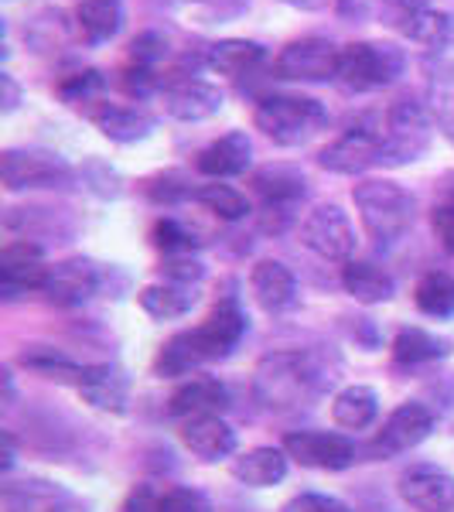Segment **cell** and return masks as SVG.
Returning <instances> with one entry per match:
<instances>
[{
    "label": "cell",
    "mask_w": 454,
    "mask_h": 512,
    "mask_svg": "<svg viewBox=\"0 0 454 512\" xmlns=\"http://www.w3.org/2000/svg\"><path fill=\"white\" fill-rule=\"evenodd\" d=\"M284 451L297 465L318 472H342L356 461V444L335 431H294L284 437Z\"/></svg>",
    "instance_id": "obj_10"
},
{
    "label": "cell",
    "mask_w": 454,
    "mask_h": 512,
    "mask_svg": "<svg viewBox=\"0 0 454 512\" xmlns=\"http://www.w3.org/2000/svg\"><path fill=\"white\" fill-rule=\"evenodd\" d=\"M89 120L96 123V130L113 144H137V140L151 137L158 120L154 113H147L144 106L137 103H96L89 110Z\"/></svg>",
    "instance_id": "obj_16"
},
{
    "label": "cell",
    "mask_w": 454,
    "mask_h": 512,
    "mask_svg": "<svg viewBox=\"0 0 454 512\" xmlns=\"http://www.w3.org/2000/svg\"><path fill=\"white\" fill-rule=\"evenodd\" d=\"M407 69V55L403 48L390 41H356V45L342 48V65H338V79L356 93H373V89L390 86Z\"/></svg>",
    "instance_id": "obj_5"
},
{
    "label": "cell",
    "mask_w": 454,
    "mask_h": 512,
    "mask_svg": "<svg viewBox=\"0 0 454 512\" xmlns=\"http://www.w3.org/2000/svg\"><path fill=\"white\" fill-rule=\"evenodd\" d=\"M338 65H342V48L311 35L284 45V52L277 55V76L291 82H328L338 79Z\"/></svg>",
    "instance_id": "obj_8"
},
{
    "label": "cell",
    "mask_w": 454,
    "mask_h": 512,
    "mask_svg": "<svg viewBox=\"0 0 454 512\" xmlns=\"http://www.w3.org/2000/svg\"><path fill=\"white\" fill-rule=\"evenodd\" d=\"M431 147V110L417 99H396L386 110V134L379 164L403 168V164L420 161V154Z\"/></svg>",
    "instance_id": "obj_4"
},
{
    "label": "cell",
    "mask_w": 454,
    "mask_h": 512,
    "mask_svg": "<svg viewBox=\"0 0 454 512\" xmlns=\"http://www.w3.org/2000/svg\"><path fill=\"white\" fill-rule=\"evenodd\" d=\"M434 431V414L424 407V403H400L390 417H386L383 431L376 434L373 451L376 454H403V451H414L417 444H424L427 437Z\"/></svg>",
    "instance_id": "obj_14"
},
{
    "label": "cell",
    "mask_w": 454,
    "mask_h": 512,
    "mask_svg": "<svg viewBox=\"0 0 454 512\" xmlns=\"http://www.w3.org/2000/svg\"><path fill=\"white\" fill-rule=\"evenodd\" d=\"M0 376H4V403L11 407V403H14V379H11V373H7V369Z\"/></svg>",
    "instance_id": "obj_54"
},
{
    "label": "cell",
    "mask_w": 454,
    "mask_h": 512,
    "mask_svg": "<svg viewBox=\"0 0 454 512\" xmlns=\"http://www.w3.org/2000/svg\"><path fill=\"white\" fill-rule=\"evenodd\" d=\"M24 38H31V45L38 48V52H45V48H59L65 38H69V21H65V14L59 7H52V11H41L35 21L24 28Z\"/></svg>",
    "instance_id": "obj_38"
},
{
    "label": "cell",
    "mask_w": 454,
    "mask_h": 512,
    "mask_svg": "<svg viewBox=\"0 0 454 512\" xmlns=\"http://www.w3.org/2000/svg\"><path fill=\"white\" fill-rule=\"evenodd\" d=\"M14 454H18L14 451V437L4 431V472H11L14 468Z\"/></svg>",
    "instance_id": "obj_53"
},
{
    "label": "cell",
    "mask_w": 454,
    "mask_h": 512,
    "mask_svg": "<svg viewBox=\"0 0 454 512\" xmlns=\"http://www.w3.org/2000/svg\"><path fill=\"white\" fill-rule=\"evenodd\" d=\"M390 4L400 11V18H407V14H417V11H424L427 7V0H390Z\"/></svg>",
    "instance_id": "obj_51"
},
{
    "label": "cell",
    "mask_w": 454,
    "mask_h": 512,
    "mask_svg": "<svg viewBox=\"0 0 454 512\" xmlns=\"http://www.w3.org/2000/svg\"><path fill=\"white\" fill-rule=\"evenodd\" d=\"M103 89H106V82L96 69H82V72H72L69 79H62L55 93H59L65 106H86V113H89L93 103H103Z\"/></svg>",
    "instance_id": "obj_37"
},
{
    "label": "cell",
    "mask_w": 454,
    "mask_h": 512,
    "mask_svg": "<svg viewBox=\"0 0 454 512\" xmlns=\"http://www.w3.org/2000/svg\"><path fill=\"white\" fill-rule=\"evenodd\" d=\"M287 465H291V454L284 448H250L239 458H233V478L250 489H270V485L284 482Z\"/></svg>",
    "instance_id": "obj_24"
},
{
    "label": "cell",
    "mask_w": 454,
    "mask_h": 512,
    "mask_svg": "<svg viewBox=\"0 0 454 512\" xmlns=\"http://www.w3.org/2000/svg\"><path fill=\"white\" fill-rule=\"evenodd\" d=\"M45 253L35 239H14L0 250V291L4 297H18L24 291H45L48 280Z\"/></svg>",
    "instance_id": "obj_11"
},
{
    "label": "cell",
    "mask_w": 454,
    "mask_h": 512,
    "mask_svg": "<svg viewBox=\"0 0 454 512\" xmlns=\"http://www.w3.org/2000/svg\"><path fill=\"white\" fill-rule=\"evenodd\" d=\"M253 192L263 198V205L294 209L308 195V181L294 164H263L260 171H253Z\"/></svg>",
    "instance_id": "obj_23"
},
{
    "label": "cell",
    "mask_w": 454,
    "mask_h": 512,
    "mask_svg": "<svg viewBox=\"0 0 454 512\" xmlns=\"http://www.w3.org/2000/svg\"><path fill=\"white\" fill-rule=\"evenodd\" d=\"M96 287H99V270L89 260L76 256V260H62L48 270L45 291L41 294L52 304H59V308H76V304L89 301L96 294Z\"/></svg>",
    "instance_id": "obj_17"
},
{
    "label": "cell",
    "mask_w": 454,
    "mask_h": 512,
    "mask_svg": "<svg viewBox=\"0 0 454 512\" xmlns=\"http://www.w3.org/2000/svg\"><path fill=\"white\" fill-rule=\"evenodd\" d=\"M137 301L154 321H175V318H185L188 311L195 308L198 294H195V287H188V284H171V280H164V284H147L144 291L137 294Z\"/></svg>",
    "instance_id": "obj_29"
},
{
    "label": "cell",
    "mask_w": 454,
    "mask_h": 512,
    "mask_svg": "<svg viewBox=\"0 0 454 512\" xmlns=\"http://www.w3.org/2000/svg\"><path fill=\"white\" fill-rule=\"evenodd\" d=\"M151 239H154V246L164 250L168 256L192 250V236H188V229L181 226V222H175V219H158V222H154Z\"/></svg>",
    "instance_id": "obj_41"
},
{
    "label": "cell",
    "mask_w": 454,
    "mask_h": 512,
    "mask_svg": "<svg viewBox=\"0 0 454 512\" xmlns=\"http://www.w3.org/2000/svg\"><path fill=\"white\" fill-rule=\"evenodd\" d=\"M253 123H257V130H263L274 144L301 147V144H308L318 130H325L328 110L311 96L274 93V96H263L257 103Z\"/></svg>",
    "instance_id": "obj_3"
},
{
    "label": "cell",
    "mask_w": 454,
    "mask_h": 512,
    "mask_svg": "<svg viewBox=\"0 0 454 512\" xmlns=\"http://www.w3.org/2000/svg\"><path fill=\"white\" fill-rule=\"evenodd\" d=\"M123 512H161V495L151 492L147 485H140L127 495V502H123Z\"/></svg>",
    "instance_id": "obj_49"
},
{
    "label": "cell",
    "mask_w": 454,
    "mask_h": 512,
    "mask_svg": "<svg viewBox=\"0 0 454 512\" xmlns=\"http://www.w3.org/2000/svg\"><path fill=\"white\" fill-rule=\"evenodd\" d=\"M321 373L315 355L308 352H270L257 362L253 373V393L267 410H294L304 407L318 393Z\"/></svg>",
    "instance_id": "obj_1"
},
{
    "label": "cell",
    "mask_w": 454,
    "mask_h": 512,
    "mask_svg": "<svg viewBox=\"0 0 454 512\" xmlns=\"http://www.w3.org/2000/svg\"><path fill=\"white\" fill-rule=\"evenodd\" d=\"M400 499L417 512H454V475L437 465H410L396 482Z\"/></svg>",
    "instance_id": "obj_13"
},
{
    "label": "cell",
    "mask_w": 454,
    "mask_h": 512,
    "mask_svg": "<svg viewBox=\"0 0 454 512\" xmlns=\"http://www.w3.org/2000/svg\"><path fill=\"white\" fill-rule=\"evenodd\" d=\"M164 277L171 280V284H198V280H202V274H205V267L198 260H192V256L188 253H175V256H168V260H164Z\"/></svg>",
    "instance_id": "obj_43"
},
{
    "label": "cell",
    "mask_w": 454,
    "mask_h": 512,
    "mask_svg": "<svg viewBox=\"0 0 454 512\" xmlns=\"http://www.w3.org/2000/svg\"><path fill=\"white\" fill-rule=\"evenodd\" d=\"M246 325H250V321H246L243 308H239L236 301H222L219 308L192 332V342L205 362L222 359V355H229L239 342H243Z\"/></svg>",
    "instance_id": "obj_15"
},
{
    "label": "cell",
    "mask_w": 454,
    "mask_h": 512,
    "mask_svg": "<svg viewBox=\"0 0 454 512\" xmlns=\"http://www.w3.org/2000/svg\"><path fill=\"white\" fill-rule=\"evenodd\" d=\"M431 226H434V236L441 239L444 250L454 253V202L437 205V209L431 212Z\"/></svg>",
    "instance_id": "obj_47"
},
{
    "label": "cell",
    "mask_w": 454,
    "mask_h": 512,
    "mask_svg": "<svg viewBox=\"0 0 454 512\" xmlns=\"http://www.w3.org/2000/svg\"><path fill=\"white\" fill-rule=\"evenodd\" d=\"M195 202L205 205V209L212 212V216L226 219V222H239L246 219V212H250V202H246L243 192H236L233 185H222V181H209V185L195 188Z\"/></svg>",
    "instance_id": "obj_35"
},
{
    "label": "cell",
    "mask_w": 454,
    "mask_h": 512,
    "mask_svg": "<svg viewBox=\"0 0 454 512\" xmlns=\"http://www.w3.org/2000/svg\"><path fill=\"white\" fill-rule=\"evenodd\" d=\"M229 407V390L226 383L212 376H195L188 383H181L168 400V414L171 417H205V414H222Z\"/></svg>",
    "instance_id": "obj_21"
},
{
    "label": "cell",
    "mask_w": 454,
    "mask_h": 512,
    "mask_svg": "<svg viewBox=\"0 0 454 512\" xmlns=\"http://www.w3.org/2000/svg\"><path fill=\"white\" fill-rule=\"evenodd\" d=\"M379 417V396L373 386H345L332 400V420L342 431H366Z\"/></svg>",
    "instance_id": "obj_28"
},
{
    "label": "cell",
    "mask_w": 454,
    "mask_h": 512,
    "mask_svg": "<svg viewBox=\"0 0 454 512\" xmlns=\"http://www.w3.org/2000/svg\"><path fill=\"white\" fill-rule=\"evenodd\" d=\"M178 437H181V444L192 454H198L202 461H219L236 451V431L219 414L188 417L185 424H181Z\"/></svg>",
    "instance_id": "obj_20"
},
{
    "label": "cell",
    "mask_w": 454,
    "mask_h": 512,
    "mask_svg": "<svg viewBox=\"0 0 454 512\" xmlns=\"http://www.w3.org/2000/svg\"><path fill=\"white\" fill-rule=\"evenodd\" d=\"M280 512H352L345 506L342 499H335V495H321V492H301L294 495L291 502H287Z\"/></svg>",
    "instance_id": "obj_44"
},
{
    "label": "cell",
    "mask_w": 454,
    "mask_h": 512,
    "mask_svg": "<svg viewBox=\"0 0 454 512\" xmlns=\"http://www.w3.org/2000/svg\"><path fill=\"white\" fill-rule=\"evenodd\" d=\"M168 59V38H161L158 31H144L130 41V52H127V62L137 65V69H151L158 72V65Z\"/></svg>",
    "instance_id": "obj_40"
},
{
    "label": "cell",
    "mask_w": 454,
    "mask_h": 512,
    "mask_svg": "<svg viewBox=\"0 0 454 512\" xmlns=\"http://www.w3.org/2000/svg\"><path fill=\"white\" fill-rule=\"evenodd\" d=\"M301 243L321 260L349 263L352 253H356V229L338 205H318L301 222Z\"/></svg>",
    "instance_id": "obj_7"
},
{
    "label": "cell",
    "mask_w": 454,
    "mask_h": 512,
    "mask_svg": "<svg viewBox=\"0 0 454 512\" xmlns=\"http://www.w3.org/2000/svg\"><path fill=\"white\" fill-rule=\"evenodd\" d=\"M147 195H151L154 202H161V205H171V202H178V198H188L195 192L185 185V181H181V175H161V178H154L151 185H147Z\"/></svg>",
    "instance_id": "obj_46"
},
{
    "label": "cell",
    "mask_w": 454,
    "mask_h": 512,
    "mask_svg": "<svg viewBox=\"0 0 454 512\" xmlns=\"http://www.w3.org/2000/svg\"><path fill=\"white\" fill-rule=\"evenodd\" d=\"M192 4L205 7V11H212V14H219V18H233V14L243 11L246 0H192Z\"/></svg>",
    "instance_id": "obj_50"
},
{
    "label": "cell",
    "mask_w": 454,
    "mask_h": 512,
    "mask_svg": "<svg viewBox=\"0 0 454 512\" xmlns=\"http://www.w3.org/2000/svg\"><path fill=\"white\" fill-rule=\"evenodd\" d=\"M4 502L11 512H86V506H79L62 485H52V482L7 485Z\"/></svg>",
    "instance_id": "obj_25"
},
{
    "label": "cell",
    "mask_w": 454,
    "mask_h": 512,
    "mask_svg": "<svg viewBox=\"0 0 454 512\" xmlns=\"http://www.w3.org/2000/svg\"><path fill=\"white\" fill-rule=\"evenodd\" d=\"M451 355V342L441 335H431L424 328H403L400 335L393 338V359L400 366H420V362H434Z\"/></svg>",
    "instance_id": "obj_31"
},
{
    "label": "cell",
    "mask_w": 454,
    "mask_h": 512,
    "mask_svg": "<svg viewBox=\"0 0 454 512\" xmlns=\"http://www.w3.org/2000/svg\"><path fill=\"white\" fill-rule=\"evenodd\" d=\"M390 4V0H335V14L342 21H352V24H366L379 18V11Z\"/></svg>",
    "instance_id": "obj_45"
},
{
    "label": "cell",
    "mask_w": 454,
    "mask_h": 512,
    "mask_svg": "<svg viewBox=\"0 0 454 512\" xmlns=\"http://www.w3.org/2000/svg\"><path fill=\"white\" fill-rule=\"evenodd\" d=\"M76 390L89 407L103 410V414H127L130 403V383L123 369L99 362V366H86L76 383Z\"/></svg>",
    "instance_id": "obj_18"
},
{
    "label": "cell",
    "mask_w": 454,
    "mask_h": 512,
    "mask_svg": "<svg viewBox=\"0 0 454 512\" xmlns=\"http://www.w3.org/2000/svg\"><path fill=\"white\" fill-rule=\"evenodd\" d=\"M400 21H403L400 24L403 35L420 48H431V52L444 48L454 35V18L444 11H434V7H424V11L407 14V18H400Z\"/></svg>",
    "instance_id": "obj_32"
},
{
    "label": "cell",
    "mask_w": 454,
    "mask_h": 512,
    "mask_svg": "<svg viewBox=\"0 0 454 512\" xmlns=\"http://www.w3.org/2000/svg\"><path fill=\"white\" fill-rule=\"evenodd\" d=\"M250 287L257 304L270 315H280L297 304V277L280 260H260L250 274Z\"/></svg>",
    "instance_id": "obj_22"
},
{
    "label": "cell",
    "mask_w": 454,
    "mask_h": 512,
    "mask_svg": "<svg viewBox=\"0 0 454 512\" xmlns=\"http://www.w3.org/2000/svg\"><path fill=\"white\" fill-rule=\"evenodd\" d=\"M24 99V89L18 86V79L11 76V72H0V113H14L21 106Z\"/></svg>",
    "instance_id": "obj_48"
},
{
    "label": "cell",
    "mask_w": 454,
    "mask_h": 512,
    "mask_svg": "<svg viewBox=\"0 0 454 512\" xmlns=\"http://www.w3.org/2000/svg\"><path fill=\"white\" fill-rule=\"evenodd\" d=\"M253 161V144L243 130H229L222 134L219 140H212L202 154H198L195 168L202 171L205 178L212 181H222V178H233V175H243Z\"/></svg>",
    "instance_id": "obj_19"
},
{
    "label": "cell",
    "mask_w": 454,
    "mask_h": 512,
    "mask_svg": "<svg viewBox=\"0 0 454 512\" xmlns=\"http://www.w3.org/2000/svg\"><path fill=\"white\" fill-rule=\"evenodd\" d=\"M342 287L349 297H356L359 304H386L396 294L393 277L383 267L366 260H349L342 267Z\"/></svg>",
    "instance_id": "obj_27"
},
{
    "label": "cell",
    "mask_w": 454,
    "mask_h": 512,
    "mask_svg": "<svg viewBox=\"0 0 454 512\" xmlns=\"http://www.w3.org/2000/svg\"><path fill=\"white\" fill-rule=\"evenodd\" d=\"M161 512H212V502L198 489H168L161 495Z\"/></svg>",
    "instance_id": "obj_42"
},
{
    "label": "cell",
    "mask_w": 454,
    "mask_h": 512,
    "mask_svg": "<svg viewBox=\"0 0 454 512\" xmlns=\"http://www.w3.org/2000/svg\"><path fill=\"white\" fill-rule=\"evenodd\" d=\"M352 202L362 219V229L376 246H393L414 229L417 219V198L403 185L386 178H369L352 188Z\"/></svg>",
    "instance_id": "obj_2"
},
{
    "label": "cell",
    "mask_w": 454,
    "mask_h": 512,
    "mask_svg": "<svg viewBox=\"0 0 454 512\" xmlns=\"http://www.w3.org/2000/svg\"><path fill=\"white\" fill-rule=\"evenodd\" d=\"M161 103L171 120L202 123V120L216 117L222 110V103H226V96H222L219 86H212V82H205V79L178 76L161 89Z\"/></svg>",
    "instance_id": "obj_12"
},
{
    "label": "cell",
    "mask_w": 454,
    "mask_h": 512,
    "mask_svg": "<svg viewBox=\"0 0 454 512\" xmlns=\"http://www.w3.org/2000/svg\"><path fill=\"white\" fill-rule=\"evenodd\" d=\"M431 117L448 137H454V76L441 72L431 79Z\"/></svg>",
    "instance_id": "obj_39"
},
{
    "label": "cell",
    "mask_w": 454,
    "mask_h": 512,
    "mask_svg": "<svg viewBox=\"0 0 454 512\" xmlns=\"http://www.w3.org/2000/svg\"><path fill=\"white\" fill-rule=\"evenodd\" d=\"M76 171L72 164L55 151L41 147H7L0 154V181L7 192H24V188H65L72 185Z\"/></svg>",
    "instance_id": "obj_6"
},
{
    "label": "cell",
    "mask_w": 454,
    "mask_h": 512,
    "mask_svg": "<svg viewBox=\"0 0 454 512\" xmlns=\"http://www.w3.org/2000/svg\"><path fill=\"white\" fill-rule=\"evenodd\" d=\"M284 4L297 7V11H321V7H328V0H284Z\"/></svg>",
    "instance_id": "obj_52"
},
{
    "label": "cell",
    "mask_w": 454,
    "mask_h": 512,
    "mask_svg": "<svg viewBox=\"0 0 454 512\" xmlns=\"http://www.w3.org/2000/svg\"><path fill=\"white\" fill-rule=\"evenodd\" d=\"M21 366L35 369V373L45 379H59V383H72V386L79 383L82 369H86V366H79V362H72L69 355L48 349V345H31V349H24Z\"/></svg>",
    "instance_id": "obj_34"
},
{
    "label": "cell",
    "mask_w": 454,
    "mask_h": 512,
    "mask_svg": "<svg viewBox=\"0 0 454 512\" xmlns=\"http://www.w3.org/2000/svg\"><path fill=\"white\" fill-rule=\"evenodd\" d=\"M260 62H263V45L246 41V38H222L205 48V65L229 79L246 76V72H253Z\"/></svg>",
    "instance_id": "obj_26"
},
{
    "label": "cell",
    "mask_w": 454,
    "mask_h": 512,
    "mask_svg": "<svg viewBox=\"0 0 454 512\" xmlns=\"http://www.w3.org/2000/svg\"><path fill=\"white\" fill-rule=\"evenodd\" d=\"M379 154H383V137L373 134L369 127H352L345 134H338L332 144L321 147L318 164L325 171H332V175L356 178L366 175L369 168H376Z\"/></svg>",
    "instance_id": "obj_9"
},
{
    "label": "cell",
    "mask_w": 454,
    "mask_h": 512,
    "mask_svg": "<svg viewBox=\"0 0 454 512\" xmlns=\"http://www.w3.org/2000/svg\"><path fill=\"white\" fill-rule=\"evenodd\" d=\"M202 355H198L195 349V342H192V332H181L171 338L168 345L161 349L158 355V373L161 376H168V379H175V376H188L192 369L202 366Z\"/></svg>",
    "instance_id": "obj_36"
},
{
    "label": "cell",
    "mask_w": 454,
    "mask_h": 512,
    "mask_svg": "<svg viewBox=\"0 0 454 512\" xmlns=\"http://www.w3.org/2000/svg\"><path fill=\"white\" fill-rule=\"evenodd\" d=\"M76 28L86 45H103V41L117 38V31L123 28L120 0H79Z\"/></svg>",
    "instance_id": "obj_30"
},
{
    "label": "cell",
    "mask_w": 454,
    "mask_h": 512,
    "mask_svg": "<svg viewBox=\"0 0 454 512\" xmlns=\"http://www.w3.org/2000/svg\"><path fill=\"white\" fill-rule=\"evenodd\" d=\"M414 301L427 318H451L454 315V277L444 270H431L417 280Z\"/></svg>",
    "instance_id": "obj_33"
}]
</instances>
